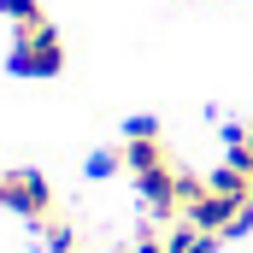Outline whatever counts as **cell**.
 Masks as SVG:
<instances>
[{"label":"cell","instance_id":"obj_1","mask_svg":"<svg viewBox=\"0 0 253 253\" xmlns=\"http://www.w3.org/2000/svg\"><path fill=\"white\" fill-rule=\"evenodd\" d=\"M6 71H12V77H59L65 71L59 30H53L47 18L18 24V42H12V53H6Z\"/></svg>","mask_w":253,"mask_h":253},{"label":"cell","instance_id":"obj_2","mask_svg":"<svg viewBox=\"0 0 253 253\" xmlns=\"http://www.w3.org/2000/svg\"><path fill=\"white\" fill-rule=\"evenodd\" d=\"M0 212L30 218V224H47L53 218V183L42 171H0Z\"/></svg>","mask_w":253,"mask_h":253},{"label":"cell","instance_id":"obj_3","mask_svg":"<svg viewBox=\"0 0 253 253\" xmlns=\"http://www.w3.org/2000/svg\"><path fill=\"white\" fill-rule=\"evenodd\" d=\"M88 183H106V177H118L124 171V153H112V147H100V153H88Z\"/></svg>","mask_w":253,"mask_h":253},{"label":"cell","instance_id":"obj_4","mask_svg":"<svg viewBox=\"0 0 253 253\" xmlns=\"http://www.w3.org/2000/svg\"><path fill=\"white\" fill-rule=\"evenodd\" d=\"M42 242H47V253H71V248H77L71 224H59V218H47V224H42Z\"/></svg>","mask_w":253,"mask_h":253},{"label":"cell","instance_id":"obj_5","mask_svg":"<svg viewBox=\"0 0 253 253\" xmlns=\"http://www.w3.org/2000/svg\"><path fill=\"white\" fill-rule=\"evenodd\" d=\"M0 18H12V24H30V18H42V6H36V0H0Z\"/></svg>","mask_w":253,"mask_h":253},{"label":"cell","instance_id":"obj_6","mask_svg":"<svg viewBox=\"0 0 253 253\" xmlns=\"http://www.w3.org/2000/svg\"><path fill=\"white\" fill-rule=\"evenodd\" d=\"M124 135H159V118H129Z\"/></svg>","mask_w":253,"mask_h":253},{"label":"cell","instance_id":"obj_7","mask_svg":"<svg viewBox=\"0 0 253 253\" xmlns=\"http://www.w3.org/2000/svg\"><path fill=\"white\" fill-rule=\"evenodd\" d=\"M135 253H165V242H159V236H141V242H135Z\"/></svg>","mask_w":253,"mask_h":253},{"label":"cell","instance_id":"obj_8","mask_svg":"<svg viewBox=\"0 0 253 253\" xmlns=\"http://www.w3.org/2000/svg\"><path fill=\"white\" fill-rule=\"evenodd\" d=\"M248 200H253V189H248Z\"/></svg>","mask_w":253,"mask_h":253}]
</instances>
